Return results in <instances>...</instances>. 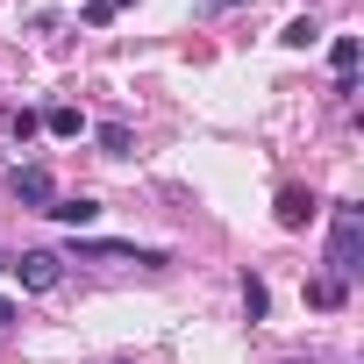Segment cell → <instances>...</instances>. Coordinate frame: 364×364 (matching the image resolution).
<instances>
[{
	"label": "cell",
	"instance_id": "6da1fadb",
	"mask_svg": "<svg viewBox=\"0 0 364 364\" xmlns=\"http://www.w3.org/2000/svg\"><path fill=\"white\" fill-rule=\"evenodd\" d=\"M364 272V208L357 200H336L328 208V279H357Z\"/></svg>",
	"mask_w": 364,
	"mask_h": 364
},
{
	"label": "cell",
	"instance_id": "7a4b0ae2",
	"mask_svg": "<svg viewBox=\"0 0 364 364\" xmlns=\"http://www.w3.org/2000/svg\"><path fill=\"white\" fill-rule=\"evenodd\" d=\"M72 257H86V264H171L164 250H150V243H114V236H72Z\"/></svg>",
	"mask_w": 364,
	"mask_h": 364
},
{
	"label": "cell",
	"instance_id": "3957f363",
	"mask_svg": "<svg viewBox=\"0 0 364 364\" xmlns=\"http://www.w3.org/2000/svg\"><path fill=\"white\" fill-rule=\"evenodd\" d=\"M8 272H15L29 293H50V286L65 279V257H58V250H22V257H8Z\"/></svg>",
	"mask_w": 364,
	"mask_h": 364
},
{
	"label": "cell",
	"instance_id": "277c9868",
	"mask_svg": "<svg viewBox=\"0 0 364 364\" xmlns=\"http://www.w3.org/2000/svg\"><path fill=\"white\" fill-rule=\"evenodd\" d=\"M8 186H15V200H22L29 215H43V208L58 200V178H50L43 164H15V178H8Z\"/></svg>",
	"mask_w": 364,
	"mask_h": 364
},
{
	"label": "cell",
	"instance_id": "5b68a950",
	"mask_svg": "<svg viewBox=\"0 0 364 364\" xmlns=\"http://www.w3.org/2000/svg\"><path fill=\"white\" fill-rule=\"evenodd\" d=\"M43 215H50V222H65V229H93V222H100V200H93V193H58Z\"/></svg>",
	"mask_w": 364,
	"mask_h": 364
},
{
	"label": "cell",
	"instance_id": "8992f818",
	"mask_svg": "<svg viewBox=\"0 0 364 364\" xmlns=\"http://www.w3.org/2000/svg\"><path fill=\"white\" fill-rule=\"evenodd\" d=\"M321 208H314V193L307 186H279V229H307Z\"/></svg>",
	"mask_w": 364,
	"mask_h": 364
},
{
	"label": "cell",
	"instance_id": "52a82bcc",
	"mask_svg": "<svg viewBox=\"0 0 364 364\" xmlns=\"http://www.w3.org/2000/svg\"><path fill=\"white\" fill-rule=\"evenodd\" d=\"M343 300H350V286H343V279H328V272H321V279H307V307H321V314H328V307H343Z\"/></svg>",
	"mask_w": 364,
	"mask_h": 364
},
{
	"label": "cell",
	"instance_id": "ba28073f",
	"mask_svg": "<svg viewBox=\"0 0 364 364\" xmlns=\"http://www.w3.org/2000/svg\"><path fill=\"white\" fill-rule=\"evenodd\" d=\"M357 58H364V43H357V36H336V43H328V65H336V79H357Z\"/></svg>",
	"mask_w": 364,
	"mask_h": 364
},
{
	"label": "cell",
	"instance_id": "9c48e42d",
	"mask_svg": "<svg viewBox=\"0 0 364 364\" xmlns=\"http://www.w3.org/2000/svg\"><path fill=\"white\" fill-rule=\"evenodd\" d=\"M93 143H100L107 157H129V150H136V136H129L122 122H100V129H93Z\"/></svg>",
	"mask_w": 364,
	"mask_h": 364
},
{
	"label": "cell",
	"instance_id": "30bf717a",
	"mask_svg": "<svg viewBox=\"0 0 364 364\" xmlns=\"http://www.w3.org/2000/svg\"><path fill=\"white\" fill-rule=\"evenodd\" d=\"M279 43H286V50H307V43H321V29L300 15V22H286V29H279Z\"/></svg>",
	"mask_w": 364,
	"mask_h": 364
},
{
	"label": "cell",
	"instance_id": "8fae6325",
	"mask_svg": "<svg viewBox=\"0 0 364 364\" xmlns=\"http://www.w3.org/2000/svg\"><path fill=\"white\" fill-rule=\"evenodd\" d=\"M43 129H50V136H79V129H86V114H79V107H50V114H43Z\"/></svg>",
	"mask_w": 364,
	"mask_h": 364
},
{
	"label": "cell",
	"instance_id": "7c38bea8",
	"mask_svg": "<svg viewBox=\"0 0 364 364\" xmlns=\"http://www.w3.org/2000/svg\"><path fill=\"white\" fill-rule=\"evenodd\" d=\"M243 314H250V321H264V314H272V293H264V279H243Z\"/></svg>",
	"mask_w": 364,
	"mask_h": 364
},
{
	"label": "cell",
	"instance_id": "4fadbf2b",
	"mask_svg": "<svg viewBox=\"0 0 364 364\" xmlns=\"http://www.w3.org/2000/svg\"><path fill=\"white\" fill-rule=\"evenodd\" d=\"M86 22H93V29H107V22H114V8H107V0H86Z\"/></svg>",
	"mask_w": 364,
	"mask_h": 364
},
{
	"label": "cell",
	"instance_id": "5bb4252c",
	"mask_svg": "<svg viewBox=\"0 0 364 364\" xmlns=\"http://www.w3.org/2000/svg\"><path fill=\"white\" fill-rule=\"evenodd\" d=\"M15 321H22V307H15V300H0V328H15Z\"/></svg>",
	"mask_w": 364,
	"mask_h": 364
},
{
	"label": "cell",
	"instance_id": "9a60e30c",
	"mask_svg": "<svg viewBox=\"0 0 364 364\" xmlns=\"http://www.w3.org/2000/svg\"><path fill=\"white\" fill-rule=\"evenodd\" d=\"M107 8H114V15H122V8H136V0H107Z\"/></svg>",
	"mask_w": 364,
	"mask_h": 364
},
{
	"label": "cell",
	"instance_id": "2e32d148",
	"mask_svg": "<svg viewBox=\"0 0 364 364\" xmlns=\"http://www.w3.org/2000/svg\"><path fill=\"white\" fill-rule=\"evenodd\" d=\"M222 8H243V0H222Z\"/></svg>",
	"mask_w": 364,
	"mask_h": 364
},
{
	"label": "cell",
	"instance_id": "e0dca14e",
	"mask_svg": "<svg viewBox=\"0 0 364 364\" xmlns=\"http://www.w3.org/2000/svg\"><path fill=\"white\" fill-rule=\"evenodd\" d=\"M307 8H314V0H307Z\"/></svg>",
	"mask_w": 364,
	"mask_h": 364
}]
</instances>
